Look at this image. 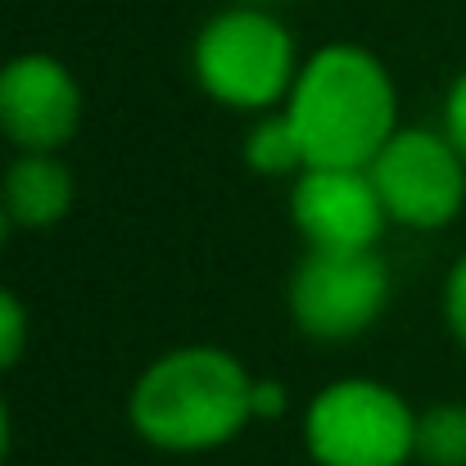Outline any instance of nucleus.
<instances>
[{"label": "nucleus", "instance_id": "obj_13", "mask_svg": "<svg viewBox=\"0 0 466 466\" xmlns=\"http://www.w3.org/2000/svg\"><path fill=\"white\" fill-rule=\"evenodd\" d=\"M444 317H449L453 339L466 349V254L453 263V272H449V286H444Z\"/></svg>", "mask_w": 466, "mask_h": 466}, {"label": "nucleus", "instance_id": "obj_10", "mask_svg": "<svg viewBox=\"0 0 466 466\" xmlns=\"http://www.w3.org/2000/svg\"><path fill=\"white\" fill-rule=\"evenodd\" d=\"M245 163L254 172H263V177H290V172L309 167L304 146H299V132L286 118V109L272 114V118H263V123H254V132L245 137Z\"/></svg>", "mask_w": 466, "mask_h": 466}, {"label": "nucleus", "instance_id": "obj_7", "mask_svg": "<svg viewBox=\"0 0 466 466\" xmlns=\"http://www.w3.org/2000/svg\"><path fill=\"white\" fill-rule=\"evenodd\" d=\"M82 123V86L55 55H18L0 68V132L18 150H59Z\"/></svg>", "mask_w": 466, "mask_h": 466}, {"label": "nucleus", "instance_id": "obj_8", "mask_svg": "<svg viewBox=\"0 0 466 466\" xmlns=\"http://www.w3.org/2000/svg\"><path fill=\"white\" fill-rule=\"evenodd\" d=\"M290 218L309 249H376L390 222L367 167H304L290 190Z\"/></svg>", "mask_w": 466, "mask_h": 466}, {"label": "nucleus", "instance_id": "obj_9", "mask_svg": "<svg viewBox=\"0 0 466 466\" xmlns=\"http://www.w3.org/2000/svg\"><path fill=\"white\" fill-rule=\"evenodd\" d=\"M0 195L18 227H55L68 218L77 181L55 150H23V158L9 163Z\"/></svg>", "mask_w": 466, "mask_h": 466}, {"label": "nucleus", "instance_id": "obj_4", "mask_svg": "<svg viewBox=\"0 0 466 466\" xmlns=\"http://www.w3.org/2000/svg\"><path fill=\"white\" fill-rule=\"evenodd\" d=\"M304 440L317 466H408L417 458V412L399 390L349 376L309 403Z\"/></svg>", "mask_w": 466, "mask_h": 466}, {"label": "nucleus", "instance_id": "obj_12", "mask_svg": "<svg viewBox=\"0 0 466 466\" xmlns=\"http://www.w3.org/2000/svg\"><path fill=\"white\" fill-rule=\"evenodd\" d=\"M23 344H27V312L9 290H0V371H9L23 358Z\"/></svg>", "mask_w": 466, "mask_h": 466}, {"label": "nucleus", "instance_id": "obj_11", "mask_svg": "<svg viewBox=\"0 0 466 466\" xmlns=\"http://www.w3.org/2000/svg\"><path fill=\"white\" fill-rule=\"evenodd\" d=\"M417 458L426 466H466V408L440 403L417 417Z\"/></svg>", "mask_w": 466, "mask_h": 466}, {"label": "nucleus", "instance_id": "obj_14", "mask_svg": "<svg viewBox=\"0 0 466 466\" xmlns=\"http://www.w3.org/2000/svg\"><path fill=\"white\" fill-rule=\"evenodd\" d=\"M444 137L458 146V155L466 158V73L453 82L449 100H444Z\"/></svg>", "mask_w": 466, "mask_h": 466}, {"label": "nucleus", "instance_id": "obj_5", "mask_svg": "<svg viewBox=\"0 0 466 466\" xmlns=\"http://www.w3.org/2000/svg\"><path fill=\"white\" fill-rule=\"evenodd\" d=\"M376 195L390 213V222L412 231L449 227L462 213L466 199V158L444 132L426 127H399L385 150L371 158Z\"/></svg>", "mask_w": 466, "mask_h": 466}, {"label": "nucleus", "instance_id": "obj_15", "mask_svg": "<svg viewBox=\"0 0 466 466\" xmlns=\"http://www.w3.org/2000/svg\"><path fill=\"white\" fill-rule=\"evenodd\" d=\"M286 412V390L277 380H254V417H281Z\"/></svg>", "mask_w": 466, "mask_h": 466}, {"label": "nucleus", "instance_id": "obj_3", "mask_svg": "<svg viewBox=\"0 0 466 466\" xmlns=\"http://www.w3.org/2000/svg\"><path fill=\"white\" fill-rule=\"evenodd\" d=\"M195 77L199 86L231 109H272L290 96L299 64L290 32L258 5L227 9L208 18L195 41Z\"/></svg>", "mask_w": 466, "mask_h": 466}, {"label": "nucleus", "instance_id": "obj_6", "mask_svg": "<svg viewBox=\"0 0 466 466\" xmlns=\"http://www.w3.org/2000/svg\"><path fill=\"white\" fill-rule=\"evenodd\" d=\"M390 304V268L376 249H309L290 277V317L312 339H353Z\"/></svg>", "mask_w": 466, "mask_h": 466}, {"label": "nucleus", "instance_id": "obj_18", "mask_svg": "<svg viewBox=\"0 0 466 466\" xmlns=\"http://www.w3.org/2000/svg\"><path fill=\"white\" fill-rule=\"evenodd\" d=\"M245 5H268V0H245Z\"/></svg>", "mask_w": 466, "mask_h": 466}, {"label": "nucleus", "instance_id": "obj_2", "mask_svg": "<svg viewBox=\"0 0 466 466\" xmlns=\"http://www.w3.org/2000/svg\"><path fill=\"white\" fill-rule=\"evenodd\" d=\"M254 380L227 349L186 344L150 362L132 390V426L167 453H204L245 431Z\"/></svg>", "mask_w": 466, "mask_h": 466}, {"label": "nucleus", "instance_id": "obj_17", "mask_svg": "<svg viewBox=\"0 0 466 466\" xmlns=\"http://www.w3.org/2000/svg\"><path fill=\"white\" fill-rule=\"evenodd\" d=\"M9 222H14V218H9V208H5V195H0V245H5V231H9Z\"/></svg>", "mask_w": 466, "mask_h": 466}, {"label": "nucleus", "instance_id": "obj_1", "mask_svg": "<svg viewBox=\"0 0 466 466\" xmlns=\"http://www.w3.org/2000/svg\"><path fill=\"white\" fill-rule=\"evenodd\" d=\"M286 118L309 167H371L399 132V96L371 50L321 46L286 96Z\"/></svg>", "mask_w": 466, "mask_h": 466}, {"label": "nucleus", "instance_id": "obj_16", "mask_svg": "<svg viewBox=\"0 0 466 466\" xmlns=\"http://www.w3.org/2000/svg\"><path fill=\"white\" fill-rule=\"evenodd\" d=\"M5 453H9V408L0 399V462H5Z\"/></svg>", "mask_w": 466, "mask_h": 466}]
</instances>
